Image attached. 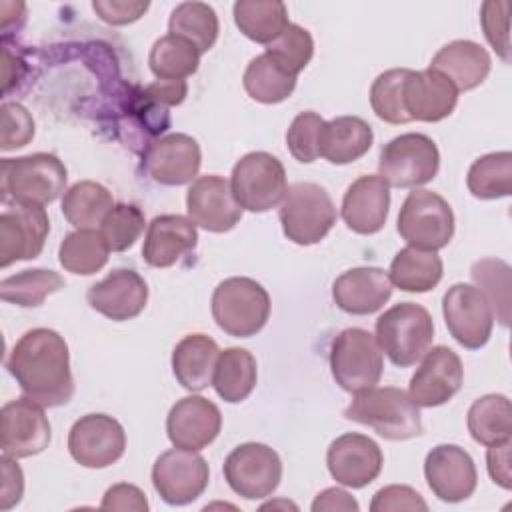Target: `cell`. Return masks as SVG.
<instances>
[{"label": "cell", "instance_id": "cell-1", "mask_svg": "<svg viewBox=\"0 0 512 512\" xmlns=\"http://www.w3.org/2000/svg\"><path fill=\"white\" fill-rule=\"evenodd\" d=\"M6 368L24 396L44 408L62 406L74 396L68 344L52 328L24 332L12 346Z\"/></svg>", "mask_w": 512, "mask_h": 512}, {"label": "cell", "instance_id": "cell-2", "mask_svg": "<svg viewBox=\"0 0 512 512\" xmlns=\"http://www.w3.org/2000/svg\"><path fill=\"white\" fill-rule=\"evenodd\" d=\"M344 418L372 428L386 440H408L422 434V418L410 394L402 388L384 386L356 392L344 408Z\"/></svg>", "mask_w": 512, "mask_h": 512}, {"label": "cell", "instance_id": "cell-3", "mask_svg": "<svg viewBox=\"0 0 512 512\" xmlns=\"http://www.w3.org/2000/svg\"><path fill=\"white\" fill-rule=\"evenodd\" d=\"M66 180V166L54 154L34 152L28 156L4 158L0 170L2 202L46 206L64 192Z\"/></svg>", "mask_w": 512, "mask_h": 512}, {"label": "cell", "instance_id": "cell-4", "mask_svg": "<svg viewBox=\"0 0 512 512\" xmlns=\"http://www.w3.org/2000/svg\"><path fill=\"white\" fill-rule=\"evenodd\" d=\"M266 288L246 276L222 280L212 292V318L220 330L236 338L256 336L270 318Z\"/></svg>", "mask_w": 512, "mask_h": 512}, {"label": "cell", "instance_id": "cell-5", "mask_svg": "<svg viewBox=\"0 0 512 512\" xmlns=\"http://www.w3.org/2000/svg\"><path fill=\"white\" fill-rule=\"evenodd\" d=\"M434 338L430 312L414 302H400L376 320V340L394 366L408 368L422 360Z\"/></svg>", "mask_w": 512, "mask_h": 512}, {"label": "cell", "instance_id": "cell-6", "mask_svg": "<svg viewBox=\"0 0 512 512\" xmlns=\"http://www.w3.org/2000/svg\"><path fill=\"white\" fill-rule=\"evenodd\" d=\"M278 218L288 240L300 246H312L326 238L338 214L330 194L320 184L296 182L280 202Z\"/></svg>", "mask_w": 512, "mask_h": 512}, {"label": "cell", "instance_id": "cell-7", "mask_svg": "<svg viewBox=\"0 0 512 512\" xmlns=\"http://www.w3.org/2000/svg\"><path fill=\"white\" fill-rule=\"evenodd\" d=\"M384 358L374 334L364 328L342 330L330 346V372L346 392H362L382 378Z\"/></svg>", "mask_w": 512, "mask_h": 512}, {"label": "cell", "instance_id": "cell-8", "mask_svg": "<svg viewBox=\"0 0 512 512\" xmlns=\"http://www.w3.org/2000/svg\"><path fill=\"white\" fill-rule=\"evenodd\" d=\"M398 234L418 250H440L454 236V212L436 192H410L398 212Z\"/></svg>", "mask_w": 512, "mask_h": 512}, {"label": "cell", "instance_id": "cell-9", "mask_svg": "<svg viewBox=\"0 0 512 512\" xmlns=\"http://www.w3.org/2000/svg\"><path fill=\"white\" fill-rule=\"evenodd\" d=\"M440 168L436 142L420 132H406L384 144L378 158V172L396 188H418L434 180Z\"/></svg>", "mask_w": 512, "mask_h": 512}, {"label": "cell", "instance_id": "cell-10", "mask_svg": "<svg viewBox=\"0 0 512 512\" xmlns=\"http://www.w3.org/2000/svg\"><path fill=\"white\" fill-rule=\"evenodd\" d=\"M230 188L242 210L268 212L276 208L286 192V170L268 152H248L232 168Z\"/></svg>", "mask_w": 512, "mask_h": 512}, {"label": "cell", "instance_id": "cell-11", "mask_svg": "<svg viewBox=\"0 0 512 512\" xmlns=\"http://www.w3.org/2000/svg\"><path fill=\"white\" fill-rule=\"evenodd\" d=\"M224 480L246 500L268 498L282 480V460L274 448L260 442L236 446L224 460Z\"/></svg>", "mask_w": 512, "mask_h": 512}, {"label": "cell", "instance_id": "cell-12", "mask_svg": "<svg viewBox=\"0 0 512 512\" xmlns=\"http://www.w3.org/2000/svg\"><path fill=\"white\" fill-rule=\"evenodd\" d=\"M442 314L452 338L468 348L480 350L492 336L494 310L480 288L458 282L442 298Z\"/></svg>", "mask_w": 512, "mask_h": 512}, {"label": "cell", "instance_id": "cell-13", "mask_svg": "<svg viewBox=\"0 0 512 512\" xmlns=\"http://www.w3.org/2000/svg\"><path fill=\"white\" fill-rule=\"evenodd\" d=\"M210 480L208 462L184 448L162 452L152 466V484L170 506H184L204 494Z\"/></svg>", "mask_w": 512, "mask_h": 512}, {"label": "cell", "instance_id": "cell-14", "mask_svg": "<svg viewBox=\"0 0 512 512\" xmlns=\"http://www.w3.org/2000/svg\"><path fill=\"white\" fill-rule=\"evenodd\" d=\"M50 220L44 206L10 202L0 214V266L8 268L18 260L40 256Z\"/></svg>", "mask_w": 512, "mask_h": 512}, {"label": "cell", "instance_id": "cell-15", "mask_svg": "<svg viewBox=\"0 0 512 512\" xmlns=\"http://www.w3.org/2000/svg\"><path fill=\"white\" fill-rule=\"evenodd\" d=\"M126 432L108 414L80 416L68 432V452L84 468H108L122 458Z\"/></svg>", "mask_w": 512, "mask_h": 512}, {"label": "cell", "instance_id": "cell-16", "mask_svg": "<svg viewBox=\"0 0 512 512\" xmlns=\"http://www.w3.org/2000/svg\"><path fill=\"white\" fill-rule=\"evenodd\" d=\"M2 454L10 458H30L50 444V422L44 406L28 396L10 400L0 412Z\"/></svg>", "mask_w": 512, "mask_h": 512}, {"label": "cell", "instance_id": "cell-17", "mask_svg": "<svg viewBox=\"0 0 512 512\" xmlns=\"http://www.w3.org/2000/svg\"><path fill=\"white\" fill-rule=\"evenodd\" d=\"M464 382V366L460 356L448 346L430 348L420 368L410 378L408 394L418 408H434L446 404Z\"/></svg>", "mask_w": 512, "mask_h": 512}, {"label": "cell", "instance_id": "cell-18", "mask_svg": "<svg viewBox=\"0 0 512 512\" xmlns=\"http://www.w3.org/2000/svg\"><path fill=\"white\" fill-rule=\"evenodd\" d=\"M424 478L432 494L450 504L470 498L478 484L472 456L456 444H438L426 454Z\"/></svg>", "mask_w": 512, "mask_h": 512}, {"label": "cell", "instance_id": "cell-19", "mask_svg": "<svg viewBox=\"0 0 512 512\" xmlns=\"http://www.w3.org/2000/svg\"><path fill=\"white\" fill-rule=\"evenodd\" d=\"M384 454L380 446L364 434L346 432L332 440L326 452L330 476L348 488H364L374 482L382 470Z\"/></svg>", "mask_w": 512, "mask_h": 512}, {"label": "cell", "instance_id": "cell-20", "mask_svg": "<svg viewBox=\"0 0 512 512\" xmlns=\"http://www.w3.org/2000/svg\"><path fill=\"white\" fill-rule=\"evenodd\" d=\"M188 218L206 232H228L240 218L242 208L236 202L230 182L218 174L198 176L186 192Z\"/></svg>", "mask_w": 512, "mask_h": 512}, {"label": "cell", "instance_id": "cell-21", "mask_svg": "<svg viewBox=\"0 0 512 512\" xmlns=\"http://www.w3.org/2000/svg\"><path fill=\"white\" fill-rule=\"evenodd\" d=\"M202 164L198 142L182 132L168 134L152 142L144 154L146 174L162 186H182L194 182Z\"/></svg>", "mask_w": 512, "mask_h": 512}, {"label": "cell", "instance_id": "cell-22", "mask_svg": "<svg viewBox=\"0 0 512 512\" xmlns=\"http://www.w3.org/2000/svg\"><path fill=\"white\" fill-rule=\"evenodd\" d=\"M222 428L220 408L204 396L180 398L166 416V434L176 448L198 452L212 444Z\"/></svg>", "mask_w": 512, "mask_h": 512}, {"label": "cell", "instance_id": "cell-23", "mask_svg": "<svg viewBox=\"0 0 512 512\" xmlns=\"http://www.w3.org/2000/svg\"><path fill=\"white\" fill-rule=\"evenodd\" d=\"M88 304L102 316L124 322L136 318L148 302L146 280L130 268H118L88 288Z\"/></svg>", "mask_w": 512, "mask_h": 512}, {"label": "cell", "instance_id": "cell-24", "mask_svg": "<svg viewBox=\"0 0 512 512\" xmlns=\"http://www.w3.org/2000/svg\"><path fill=\"white\" fill-rule=\"evenodd\" d=\"M390 210V186L380 174L354 180L342 198V220L356 234H376L384 228Z\"/></svg>", "mask_w": 512, "mask_h": 512}, {"label": "cell", "instance_id": "cell-25", "mask_svg": "<svg viewBox=\"0 0 512 512\" xmlns=\"http://www.w3.org/2000/svg\"><path fill=\"white\" fill-rule=\"evenodd\" d=\"M392 296V280L386 270L376 266H360L342 272L332 284L334 304L354 316L378 312Z\"/></svg>", "mask_w": 512, "mask_h": 512}, {"label": "cell", "instance_id": "cell-26", "mask_svg": "<svg viewBox=\"0 0 512 512\" xmlns=\"http://www.w3.org/2000/svg\"><path fill=\"white\" fill-rule=\"evenodd\" d=\"M458 104L456 86L440 72L410 70L404 82V108L410 120L440 122L448 118Z\"/></svg>", "mask_w": 512, "mask_h": 512}, {"label": "cell", "instance_id": "cell-27", "mask_svg": "<svg viewBox=\"0 0 512 512\" xmlns=\"http://www.w3.org/2000/svg\"><path fill=\"white\" fill-rule=\"evenodd\" d=\"M196 224L180 214L156 216L146 230L142 258L148 266L168 268L196 248Z\"/></svg>", "mask_w": 512, "mask_h": 512}, {"label": "cell", "instance_id": "cell-28", "mask_svg": "<svg viewBox=\"0 0 512 512\" xmlns=\"http://www.w3.org/2000/svg\"><path fill=\"white\" fill-rule=\"evenodd\" d=\"M430 68L446 76L458 92H466L486 80L492 68V58L478 42L452 40L434 54Z\"/></svg>", "mask_w": 512, "mask_h": 512}, {"label": "cell", "instance_id": "cell-29", "mask_svg": "<svg viewBox=\"0 0 512 512\" xmlns=\"http://www.w3.org/2000/svg\"><path fill=\"white\" fill-rule=\"evenodd\" d=\"M218 344L206 334H188L172 350V372L178 384L190 392H200L212 384Z\"/></svg>", "mask_w": 512, "mask_h": 512}, {"label": "cell", "instance_id": "cell-30", "mask_svg": "<svg viewBox=\"0 0 512 512\" xmlns=\"http://www.w3.org/2000/svg\"><path fill=\"white\" fill-rule=\"evenodd\" d=\"M372 126L360 116H338L324 124L320 156L330 164H350L360 160L372 146Z\"/></svg>", "mask_w": 512, "mask_h": 512}, {"label": "cell", "instance_id": "cell-31", "mask_svg": "<svg viewBox=\"0 0 512 512\" xmlns=\"http://www.w3.org/2000/svg\"><path fill=\"white\" fill-rule=\"evenodd\" d=\"M258 380L256 358L246 348H226L218 354L212 386L216 394L230 404L246 400Z\"/></svg>", "mask_w": 512, "mask_h": 512}, {"label": "cell", "instance_id": "cell-32", "mask_svg": "<svg viewBox=\"0 0 512 512\" xmlns=\"http://www.w3.org/2000/svg\"><path fill=\"white\" fill-rule=\"evenodd\" d=\"M442 258L432 250H418L412 246L402 248L390 264L392 286L402 292H428L442 280Z\"/></svg>", "mask_w": 512, "mask_h": 512}, {"label": "cell", "instance_id": "cell-33", "mask_svg": "<svg viewBox=\"0 0 512 512\" xmlns=\"http://www.w3.org/2000/svg\"><path fill=\"white\" fill-rule=\"evenodd\" d=\"M112 208V194L94 180H80L62 196V214L76 230H94Z\"/></svg>", "mask_w": 512, "mask_h": 512}, {"label": "cell", "instance_id": "cell-34", "mask_svg": "<svg viewBox=\"0 0 512 512\" xmlns=\"http://www.w3.org/2000/svg\"><path fill=\"white\" fill-rule=\"evenodd\" d=\"M238 30L258 44H270L290 24L286 4L280 0H238L232 8Z\"/></svg>", "mask_w": 512, "mask_h": 512}, {"label": "cell", "instance_id": "cell-35", "mask_svg": "<svg viewBox=\"0 0 512 512\" xmlns=\"http://www.w3.org/2000/svg\"><path fill=\"white\" fill-rule=\"evenodd\" d=\"M468 432L482 446L508 442L512 436V408L504 394H486L468 410Z\"/></svg>", "mask_w": 512, "mask_h": 512}, {"label": "cell", "instance_id": "cell-36", "mask_svg": "<svg viewBox=\"0 0 512 512\" xmlns=\"http://www.w3.org/2000/svg\"><path fill=\"white\" fill-rule=\"evenodd\" d=\"M108 252L110 248L100 230H74L60 242L58 260L66 272L90 276L106 266Z\"/></svg>", "mask_w": 512, "mask_h": 512}, {"label": "cell", "instance_id": "cell-37", "mask_svg": "<svg viewBox=\"0 0 512 512\" xmlns=\"http://www.w3.org/2000/svg\"><path fill=\"white\" fill-rule=\"evenodd\" d=\"M218 32V16L214 8L204 2H182L172 10L168 20V34L192 42L200 54L216 44Z\"/></svg>", "mask_w": 512, "mask_h": 512}, {"label": "cell", "instance_id": "cell-38", "mask_svg": "<svg viewBox=\"0 0 512 512\" xmlns=\"http://www.w3.org/2000/svg\"><path fill=\"white\" fill-rule=\"evenodd\" d=\"M466 186L474 198L496 200L512 194V152H490L472 162Z\"/></svg>", "mask_w": 512, "mask_h": 512}, {"label": "cell", "instance_id": "cell-39", "mask_svg": "<svg viewBox=\"0 0 512 512\" xmlns=\"http://www.w3.org/2000/svg\"><path fill=\"white\" fill-rule=\"evenodd\" d=\"M200 56L192 42L166 34L152 44L148 64L158 80H184L198 70Z\"/></svg>", "mask_w": 512, "mask_h": 512}, {"label": "cell", "instance_id": "cell-40", "mask_svg": "<svg viewBox=\"0 0 512 512\" xmlns=\"http://www.w3.org/2000/svg\"><path fill=\"white\" fill-rule=\"evenodd\" d=\"M296 88V76L280 68L266 52L252 58L244 72V90L262 104H278Z\"/></svg>", "mask_w": 512, "mask_h": 512}, {"label": "cell", "instance_id": "cell-41", "mask_svg": "<svg viewBox=\"0 0 512 512\" xmlns=\"http://www.w3.org/2000/svg\"><path fill=\"white\" fill-rule=\"evenodd\" d=\"M62 288L64 278L58 272L48 268H32L4 278L0 282V298L22 308H36L46 300V296Z\"/></svg>", "mask_w": 512, "mask_h": 512}, {"label": "cell", "instance_id": "cell-42", "mask_svg": "<svg viewBox=\"0 0 512 512\" xmlns=\"http://www.w3.org/2000/svg\"><path fill=\"white\" fill-rule=\"evenodd\" d=\"M476 288L488 298L496 320L502 326L510 324V266L498 258H482L470 270Z\"/></svg>", "mask_w": 512, "mask_h": 512}, {"label": "cell", "instance_id": "cell-43", "mask_svg": "<svg viewBox=\"0 0 512 512\" xmlns=\"http://www.w3.org/2000/svg\"><path fill=\"white\" fill-rule=\"evenodd\" d=\"M410 68H392L376 76L370 86V106L388 124L412 122L404 108V82Z\"/></svg>", "mask_w": 512, "mask_h": 512}, {"label": "cell", "instance_id": "cell-44", "mask_svg": "<svg viewBox=\"0 0 512 512\" xmlns=\"http://www.w3.org/2000/svg\"><path fill=\"white\" fill-rule=\"evenodd\" d=\"M266 54L288 74L298 76L314 56L312 34L306 28L290 22L282 34L266 46Z\"/></svg>", "mask_w": 512, "mask_h": 512}, {"label": "cell", "instance_id": "cell-45", "mask_svg": "<svg viewBox=\"0 0 512 512\" xmlns=\"http://www.w3.org/2000/svg\"><path fill=\"white\" fill-rule=\"evenodd\" d=\"M146 218L136 204H114L100 224V234L104 236L112 252H124L134 246V242L144 232Z\"/></svg>", "mask_w": 512, "mask_h": 512}, {"label": "cell", "instance_id": "cell-46", "mask_svg": "<svg viewBox=\"0 0 512 512\" xmlns=\"http://www.w3.org/2000/svg\"><path fill=\"white\" fill-rule=\"evenodd\" d=\"M326 120L316 112H300L288 132H286V146L290 154L302 162L310 164L320 156V144H322V132H324Z\"/></svg>", "mask_w": 512, "mask_h": 512}, {"label": "cell", "instance_id": "cell-47", "mask_svg": "<svg viewBox=\"0 0 512 512\" xmlns=\"http://www.w3.org/2000/svg\"><path fill=\"white\" fill-rule=\"evenodd\" d=\"M508 12H510V2L506 0H488L482 4V10H480V24H482L484 36L504 62H510Z\"/></svg>", "mask_w": 512, "mask_h": 512}, {"label": "cell", "instance_id": "cell-48", "mask_svg": "<svg viewBox=\"0 0 512 512\" xmlns=\"http://www.w3.org/2000/svg\"><path fill=\"white\" fill-rule=\"evenodd\" d=\"M2 118V136H0V148L4 152L16 150L26 146L34 138V118L32 114L18 102H4L0 110Z\"/></svg>", "mask_w": 512, "mask_h": 512}, {"label": "cell", "instance_id": "cell-49", "mask_svg": "<svg viewBox=\"0 0 512 512\" xmlns=\"http://www.w3.org/2000/svg\"><path fill=\"white\" fill-rule=\"evenodd\" d=\"M372 512H398V510H428V504L424 498L410 486L404 484H390L380 488L372 502H370Z\"/></svg>", "mask_w": 512, "mask_h": 512}, {"label": "cell", "instance_id": "cell-50", "mask_svg": "<svg viewBox=\"0 0 512 512\" xmlns=\"http://www.w3.org/2000/svg\"><path fill=\"white\" fill-rule=\"evenodd\" d=\"M148 2L134 0H94L92 8L100 20L112 26H124L136 22L148 10Z\"/></svg>", "mask_w": 512, "mask_h": 512}, {"label": "cell", "instance_id": "cell-51", "mask_svg": "<svg viewBox=\"0 0 512 512\" xmlns=\"http://www.w3.org/2000/svg\"><path fill=\"white\" fill-rule=\"evenodd\" d=\"M102 510H132V512H146L148 500L146 494L128 482H120L110 486L102 496Z\"/></svg>", "mask_w": 512, "mask_h": 512}, {"label": "cell", "instance_id": "cell-52", "mask_svg": "<svg viewBox=\"0 0 512 512\" xmlns=\"http://www.w3.org/2000/svg\"><path fill=\"white\" fill-rule=\"evenodd\" d=\"M2 490H0V508L10 510L16 506L24 494V474L16 464V458L2 454Z\"/></svg>", "mask_w": 512, "mask_h": 512}, {"label": "cell", "instance_id": "cell-53", "mask_svg": "<svg viewBox=\"0 0 512 512\" xmlns=\"http://www.w3.org/2000/svg\"><path fill=\"white\" fill-rule=\"evenodd\" d=\"M510 440L502 444L488 446L486 452V468L494 484H498L504 490H510L512 486V474H510Z\"/></svg>", "mask_w": 512, "mask_h": 512}, {"label": "cell", "instance_id": "cell-54", "mask_svg": "<svg viewBox=\"0 0 512 512\" xmlns=\"http://www.w3.org/2000/svg\"><path fill=\"white\" fill-rule=\"evenodd\" d=\"M188 86L184 80H156L144 88V96L160 106H178L184 102Z\"/></svg>", "mask_w": 512, "mask_h": 512}, {"label": "cell", "instance_id": "cell-55", "mask_svg": "<svg viewBox=\"0 0 512 512\" xmlns=\"http://www.w3.org/2000/svg\"><path fill=\"white\" fill-rule=\"evenodd\" d=\"M334 510H344V512H358L360 506L358 502L342 488H326L322 490L314 502H312V512H334Z\"/></svg>", "mask_w": 512, "mask_h": 512}, {"label": "cell", "instance_id": "cell-56", "mask_svg": "<svg viewBox=\"0 0 512 512\" xmlns=\"http://www.w3.org/2000/svg\"><path fill=\"white\" fill-rule=\"evenodd\" d=\"M276 506H288V508H296V504H292V502H268V504H264L262 506V510H266V508H276Z\"/></svg>", "mask_w": 512, "mask_h": 512}]
</instances>
